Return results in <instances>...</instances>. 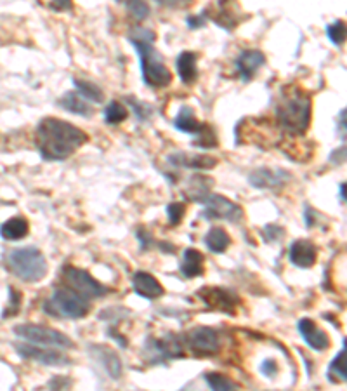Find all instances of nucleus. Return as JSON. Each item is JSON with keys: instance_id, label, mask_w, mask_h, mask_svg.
I'll return each mask as SVG.
<instances>
[{"instance_id": "1", "label": "nucleus", "mask_w": 347, "mask_h": 391, "mask_svg": "<svg viewBox=\"0 0 347 391\" xmlns=\"http://www.w3.org/2000/svg\"><path fill=\"white\" fill-rule=\"evenodd\" d=\"M87 141V133L66 120L47 116L37 126L35 143L44 160L59 162L70 159Z\"/></svg>"}, {"instance_id": "2", "label": "nucleus", "mask_w": 347, "mask_h": 391, "mask_svg": "<svg viewBox=\"0 0 347 391\" xmlns=\"http://www.w3.org/2000/svg\"><path fill=\"white\" fill-rule=\"evenodd\" d=\"M129 40L139 54L142 71V82L152 89L169 88L172 82V73L164 63L160 52L154 49L157 33L150 28L135 26L130 30Z\"/></svg>"}, {"instance_id": "3", "label": "nucleus", "mask_w": 347, "mask_h": 391, "mask_svg": "<svg viewBox=\"0 0 347 391\" xmlns=\"http://www.w3.org/2000/svg\"><path fill=\"white\" fill-rule=\"evenodd\" d=\"M311 97L300 88L283 89L280 101L276 104V119L281 129L286 133L303 136L311 126Z\"/></svg>"}, {"instance_id": "4", "label": "nucleus", "mask_w": 347, "mask_h": 391, "mask_svg": "<svg viewBox=\"0 0 347 391\" xmlns=\"http://www.w3.org/2000/svg\"><path fill=\"white\" fill-rule=\"evenodd\" d=\"M6 268L13 275L30 284L40 282L47 275V261L35 247H21V249L11 251L6 255Z\"/></svg>"}, {"instance_id": "5", "label": "nucleus", "mask_w": 347, "mask_h": 391, "mask_svg": "<svg viewBox=\"0 0 347 391\" xmlns=\"http://www.w3.org/2000/svg\"><path fill=\"white\" fill-rule=\"evenodd\" d=\"M90 310L89 301L70 289H58L44 303V311L56 318H84Z\"/></svg>"}, {"instance_id": "6", "label": "nucleus", "mask_w": 347, "mask_h": 391, "mask_svg": "<svg viewBox=\"0 0 347 391\" xmlns=\"http://www.w3.org/2000/svg\"><path fill=\"white\" fill-rule=\"evenodd\" d=\"M14 332L18 337L28 341L33 346H45V348H59L68 349L73 346V341L65 336L59 330L51 329V327L35 325V323H23V325L14 327Z\"/></svg>"}, {"instance_id": "7", "label": "nucleus", "mask_w": 347, "mask_h": 391, "mask_svg": "<svg viewBox=\"0 0 347 391\" xmlns=\"http://www.w3.org/2000/svg\"><path fill=\"white\" fill-rule=\"evenodd\" d=\"M61 280L66 285V289L77 292L78 296H82L87 301L103 298L108 292V289L103 284H99L89 272L77 268V266H65L61 272Z\"/></svg>"}, {"instance_id": "8", "label": "nucleus", "mask_w": 347, "mask_h": 391, "mask_svg": "<svg viewBox=\"0 0 347 391\" xmlns=\"http://www.w3.org/2000/svg\"><path fill=\"white\" fill-rule=\"evenodd\" d=\"M202 204L205 205V210L202 212L203 219H224L229 223H240L243 217V209L222 195H207Z\"/></svg>"}, {"instance_id": "9", "label": "nucleus", "mask_w": 347, "mask_h": 391, "mask_svg": "<svg viewBox=\"0 0 347 391\" xmlns=\"http://www.w3.org/2000/svg\"><path fill=\"white\" fill-rule=\"evenodd\" d=\"M186 346L196 356H210L221 349V337L210 327H195L186 336Z\"/></svg>"}, {"instance_id": "10", "label": "nucleus", "mask_w": 347, "mask_h": 391, "mask_svg": "<svg viewBox=\"0 0 347 391\" xmlns=\"http://www.w3.org/2000/svg\"><path fill=\"white\" fill-rule=\"evenodd\" d=\"M198 298L205 303L210 310L222 311V313L235 315L236 308L240 304V298L231 291H226L222 287H203L198 291Z\"/></svg>"}, {"instance_id": "11", "label": "nucleus", "mask_w": 347, "mask_h": 391, "mask_svg": "<svg viewBox=\"0 0 347 391\" xmlns=\"http://www.w3.org/2000/svg\"><path fill=\"white\" fill-rule=\"evenodd\" d=\"M16 349L23 359L35 360L42 366H70L71 362L65 353L56 349H42L33 344H16Z\"/></svg>"}, {"instance_id": "12", "label": "nucleus", "mask_w": 347, "mask_h": 391, "mask_svg": "<svg viewBox=\"0 0 347 391\" xmlns=\"http://www.w3.org/2000/svg\"><path fill=\"white\" fill-rule=\"evenodd\" d=\"M264 63H266V56H264L262 51H259V49H245L236 58L235 65L241 80L250 82L255 77V73L262 68Z\"/></svg>"}, {"instance_id": "13", "label": "nucleus", "mask_w": 347, "mask_h": 391, "mask_svg": "<svg viewBox=\"0 0 347 391\" xmlns=\"http://www.w3.org/2000/svg\"><path fill=\"white\" fill-rule=\"evenodd\" d=\"M288 179H292V176L286 171L269 167L255 169V171L248 176V183L254 188H276L285 184Z\"/></svg>"}, {"instance_id": "14", "label": "nucleus", "mask_w": 347, "mask_h": 391, "mask_svg": "<svg viewBox=\"0 0 347 391\" xmlns=\"http://www.w3.org/2000/svg\"><path fill=\"white\" fill-rule=\"evenodd\" d=\"M290 261L293 263L299 268H311L312 265L318 259V247L311 242V240H296V242L290 246L288 251Z\"/></svg>"}, {"instance_id": "15", "label": "nucleus", "mask_w": 347, "mask_h": 391, "mask_svg": "<svg viewBox=\"0 0 347 391\" xmlns=\"http://www.w3.org/2000/svg\"><path fill=\"white\" fill-rule=\"evenodd\" d=\"M297 329H299L300 336H303L309 348L316 349V351H325L330 346V339H328L327 334L309 318H300L299 323H297Z\"/></svg>"}, {"instance_id": "16", "label": "nucleus", "mask_w": 347, "mask_h": 391, "mask_svg": "<svg viewBox=\"0 0 347 391\" xmlns=\"http://www.w3.org/2000/svg\"><path fill=\"white\" fill-rule=\"evenodd\" d=\"M132 287H134L135 294L146 299H157L164 294V287L160 285V282L148 272H135L132 277Z\"/></svg>"}, {"instance_id": "17", "label": "nucleus", "mask_w": 347, "mask_h": 391, "mask_svg": "<svg viewBox=\"0 0 347 391\" xmlns=\"http://www.w3.org/2000/svg\"><path fill=\"white\" fill-rule=\"evenodd\" d=\"M169 164L181 169H196V171H205L217 165V160L209 155H195V153H172L169 155Z\"/></svg>"}, {"instance_id": "18", "label": "nucleus", "mask_w": 347, "mask_h": 391, "mask_svg": "<svg viewBox=\"0 0 347 391\" xmlns=\"http://www.w3.org/2000/svg\"><path fill=\"white\" fill-rule=\"evenodd\" d=\"M90 353H92L94 359L104 367V371H106L113 379H118L120 375H122V362H120L118 355H116L111 348H108V346L94 344L90 346Z\"/></svg>"}, {"instance_id": "19", "label": "nucleus", "mask_w": 347, "mask_h": 391, "mask_svg": "<svg viewBox=\"0 0 347 391\" xmlns=\"http://www.w3.org/2000/svg\"><path fill=\"white\" fill-rule=\"evenodd\" d=\"M176 70L183 84H195L198 78V54L193 51L181 52L176 59Z\"/></svg>"}, {"instance_id": "20", "label": "nucleus", "mask_w": 347, "mask_h": 391, "mask_svg": "<svg viewBox=\"0 0 347 391\" xmlns=\"http://www.w3.org/2000/svg\"><path fill=\"white\" fill-rule=\"evenodd\" d=\"M58 104L63 108V110L70 112V114L78 115V116H85V119L87 116H92V114H94L92 107L87 103L80 94L75 92V91H68L63 94V96L59 97Z\"/></svg>"}, {"instance_id": "21", "label": "nucleus", "mask_w": 347, "mask_h": 391, "mask_svg": "<svg viewBox=\"0 0 347 391\" xmlns=\"http://www.w3.org/2000/svg\"><path fill=\"white\" fill-rule=\"evenodd\" d=\"M174 127H176L177 131H181V133H184V134L198 136V134L202 133L203 127H205V124H202V122H198V120H196L193 108L183 107L179 110V114L176 115V119H174Z\"/></svg>"}, {"instance_id": "22", "label": "nucleus", "mask_w": 347, "mask_h": 391, "mask_svg": "<svg viewBox=\"0 0 347 391\" xmlns=\"http://www.w3.org/2000/svg\"><path fill=\"white\" fill-rule=\"evenodd\" d=\"M28 231H30L28 221L21 216L11 217V219H7L6 223L0 227V235H2V239L6 240L25 239V236L28 235Z\"/></svg>"}, {"instance_id": "23", "label": "nucleus", "mask_w": 347, "mask_h": 391, "mask_svg": "<svg viewBox=\"0 0 347 391\" xmlns=\"http://www.w3.org/2000/svg\"><path fill=\"white\" fill-rule=\"evenodd\" d=\"M181 273L186 278L200 277L203 273V254L196 249L184 251V261L181 265Z\"/></svg>"}, {"instance_id": "24", "label": "nucleus", "mask_w": 347, "mask_h": 391, "mask_svg": "<svg viewBox=\"0 0 347 391\" xmlns=\"http://www.w3.org/2000/svg\"><path fill=\"white\" fill-rule=\"evenodd\" d=\"M205 243L212 253L222 254L226 249H228L229 243H231V239H229V235L226 233L224 228L214 227L210 228L209 233L205 235Z\"/></svg>"}, {"instance_id": "25", "label": "nucleus", "mask_w": 347, "mask_h": 391, "mask_svg": "<svg viewBox=\"0 0 347 391\" xmlns=\"http://www.w3.org/2000/svg\"><path fill=\"white\" fill-rule=\"evenodd\" d=\"M210 186H212V179L203 178V176H193L190 179V190L186 191L188 197L195 202H203L207 195H210Z\"/></svg>"}, {"instance_id": "26", "label": "nucleus", "mask_w": 347, "mask_h": 391, "mask_svg": "<svg viewBox=\"0 0 347 391\" xmlns=\"http://www.w3.org/2000/svg\"><path fill=\"white\" fill-rule=\"evenodd\" d=\"M73 84L77 92L80 94L84 100L94 101V103H103L104 101V92L99 85L92 84V82L82 80V78H73Z\"/></svg>"}, {"instance_id": "27", "label": "nucleus", "mask_w": 347, "mask_h": 391, "mask_svg": "<svg viewBox=\"0 0 347 391\" xmlns=\"http://www.w3.org/2000/svg\"><path fill=\"white\" fill-rule=\"evenodd\" d=\"M346 343L344 348H342V351L339 353L337 356H335L334 360H331V363L328 366L327 375L328 379H330L331 383H346L347 378V367H346Z\"/></svg>"}, {"instance_id": "28", "label": "nucleus", "mask_w": 347, "mask_h": 391, "mask_svg": "<svg viewBox=\"0 0 347 391\" xmlns=\"http://www.w3.org/2000/svg\"><path fill=\"white\" fill-rule=\"evenodd\" d=\"M205 381L212 391H240L238 383H235L228 375L219 374V372H209V374H205Z\"/></svg>"}, {"instance_id": "29", "label": "nucleus", "mask_w": 347, "mask_h": 391, "mask_svg": "<svg viewBox=\"0 0 347 391\" xmlns=\"http://www.w3.org/2000/svg\"><path fill=\"white\" fill-rule=\"evenodd\" d=\"M104 122L109 124V126H115V124H122L123 120H127L129 116V112L118 101H111L106 108H104Z\"/></svg>"}, {"instance_id": "30", "label": "nucleus", "mask_w": 347, "mask_h": 391, "mask_svg": "<svg viewBox=\"0 0 347 391\" xmlns=\"http://www.w3.org/2000/svg\"><path fill=\"white\" fill-rule=\"evenodd\" d=\"M195 146H200V148H216V146H219V141H217V134L214 133L212 127L209 126V124H205V127L202 129V133L196 136V139L193 141Z\"/></svg>"}, {"instance_id": "31", "label": "nucleus", "mask_w": 347, "mask_h": 391, "mask_svg": "<svg viewBox=\"0 0 347 391\" xmlns=\"http://www.w3.org/2000/svg\"><path fill=\"white\" fill-rule=\"evenodd\" d=\"M327 37L335 44V46H342L346 40V25L344 21H334L327 26Z\"/></svg>"}, {"instance_id": "32", "label": "nucleus", "mask_w": 347, "mask_h": 391, "mask_svg": "<svg viewBox=\"0 0 347 391\" xmlns=\"http://www.w3.org/2000/svg\"><path fill=\"white\" fill-rule=\"evenodd\" d=\"M184 214H186V205L183 202H174V204L167 205V216L172 227H177L183 221Z\"/></svg>"}, {"instance_id": "33", "label": "nucleus", "mask_w": 347, "mask_h": 391, "mask_svg": "<svg viewBox=\"0 0 347 391\" xmlns=\"http://www.w3.org/2000/svg\"><path fill=\"white\" fill-rule=\"evenodd\" d=\"M127 101H129V104L132 107V114L138 116V120H148L150 115H152V107L146 103H141V101H138L135 97H127Z\"/></svg>"}, {"instance_id": "34", "label": "nucleus", "mask_w": 347, "mask_h": 391, "mask_svg": "<svg viewBox=\"0 0 347 391\" xmlns=\"http://www.w3.org/2000/svg\"><path fill=\"white\" fill-rule=\"evenodd\" d=\"M126 7L138 21L146 20L150 14V6L145 2H126Z\"/></svg>"}, {"instance_id": "35", "label": "nucleus", "mask_w": 347, "mask_h": 391, "mask_svg": "<svg viewBox=\"0 0 347 391\" xmlns=\"http://www.w3.org/2000/svg\"><path fill=\"white\" fill-rule=\"evenodd\" d=\"M9 292H11V294H9L11 301H9V304H7V310L4 311V317H14V315H16L18 311H20V308H21L23 298H21L20 292L14 291L13 287L9 289Z\"/></svg>"}, {"instance_id": "36", "label": "nucleus", "mask_w": 347, "mask_h": 391, "mask_svg": "<svg viewBox=\"0 0 347 391\" xmlns=\"http://www.w3.org/2000/svg\"><path fill=\"white\" fill-rule=\"evenodd\" d=\"M260 372H262L264 375H267V378H276L278 372H280V367H278V363L274 362V360H264L262 363H260Z\"/></svg>"}, {"instance_id": "37", "label": "nucleus", "mask_w": 347, "mask_h": 391, "mask_svg": "<svg viewBox=\"0 0 347 391\" xmlns=\"http://www.w3.org/2000/svg\"><path fill=\"white\" fill-rule=\"evenodd\" d=\"M138 236H139V242H141L142 249H148L150 243H152V233H150L148 230H145V228H141V230L138 231Z\"/></svg>"}, {"instance_id": "38", "label": "nucleus", "mask_w": 347, "mask_h": 391, "mask_svg": "<svg viewBox=\"0 0 347 391\" xmlns=\"http://www.w3.org/2000/svg\"><path fill=\"white\" fill-rule=\"evenodd\" d=\"M71 7H73V4H71V2H61V0H56V2L49 4V9L59 11V13H61V11H70Z\"/></svg>"}, {"instance_id": "39", "label": "nucleus", "mask_w": 347, "mask_h": 391, "mask_svg": "<svg viewBox=\"0 0 347 391\" xmlns=\"http://www.w3.org/2000/svg\"><path fill=\"white\" fill-rule=\"evenodd\" d=\"M186 25L190 26L191 30H196V28H200V26L205 25V18H203V16H198V18L190 16V18H188V20H186Z\"/></svg>"}, {"instance_id": "40", "label": "nucleus", "mask_w": 347, "mask_h": 391, "mask_svg": "<svg viewBox=\"0 0 347 391\" xmlns=\"http://www.w3.org/2000/svg\"><path fill=\"white\" fill-rule=\"evenodd\" d=\"M339 133H341L342 141L346 139V110L341 112V116H339Z\"/></svg>"}, {"instance_id": "41", "label": "nucleus", "mask_w": 347, "mask_h": 391, "mask_svg": "<svg viewBox=\"0 0 347 391\" xmlns=\"http://www.w3.org/2000/svg\"><path fill=\"white\" fill-rule=\"evenodd\" d=\"M344 191H346V183H341V200H342V204H344V200H346Z\"/></svg>"}]
</instances>
